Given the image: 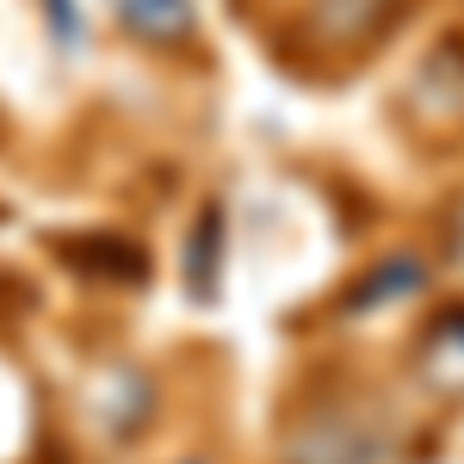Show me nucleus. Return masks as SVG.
Instances as JSON below:
<instances>
[{"instance_id":"nucleus-1","label":"nucleus","mask_w":464,"mask_h":464,"mask_svg":"<svg viewBox=\"0 0 464 464\" xmlns=\"http://www.w3.org/2000/svg\"><path fill=\"white\" fill-rule=\"evenodd\" d=\"M124 13H130V25L149 37H179L192 25V6L186 0H124Z\"/></svg>"}]
</instances>
